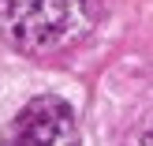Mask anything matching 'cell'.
<instances>
[{
  "instance_id": "7a4b0ae2",
  "label": "cell",
  "mask_w": 153,
  "mask_h": 146,
  "mask_svg": "<svg viewBox=\"0 0 153 146\" xmlns=\"http://www.w3.org/2000/svg\"><path fill=\"white\" fill-rule=\"evenodd\" d=\"M0 146H79L75 109L56 94L30 97L4 124Z\"/></svg>"
},
{
  "instance_id": "3957f363",
  "label": "cell",
  "mask_w": 153,
  "mask_h": 146,
  "mask_svg": "<svg viewBox=\"0 0 153 146\" xmlns=\"http://www.w3.org/2000/svg\"><path fill=\"white\" fill-rule=\"evenodd\" d=\"M134 146H153V116H149V124L138 131V139H134Z\"/></svg>"
},
{
  "instance_id": "6da1fadb",
  "label": "cell",
  "mask_w": 153,
  "mask_h": 146,
  "mask_svg": "<svg viewBox=\"0 0 153 146\" xmlns=\"http://www.w3.org/2000/svg\"><path fill=\"white\" fill-rule=\"evenodd\" d=\"M97 0H0V37L15 52L52 56L94 30Z\"/></svg>"
}]
</instances>
